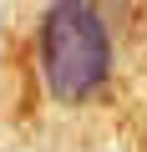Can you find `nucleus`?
<instances>
[{"instance_id": "1", "label": "nucleus", "mask_w": 147, "mask_h": 152, "mask_svg": "<svg viewBox=\"0 0 147 152\" xmlns=\"http://www.w3.org/2000/svg\"><path fill=\"white\" fill-rule=\"evenodd\" d=\"M36 66L51 102L81 107L112 76V31L97 0H51L36 31Z\"/></svg>"}]
</instances>
